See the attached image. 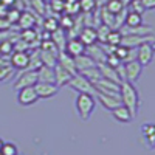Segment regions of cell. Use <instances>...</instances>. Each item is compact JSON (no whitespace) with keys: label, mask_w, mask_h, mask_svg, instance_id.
I'll list each match as a JSON object with an SVG mask.
<instances>
[{"label":"cell","mask_w":155,"mask_h":155,"mask_svg":"<svg viewBox=\"0 0 155 155\" xmlns=\"http://www.w3.org/2000/svg\"><path fill=\"white\" fill-rule=\"evenodd\" d=\"M81 74H82V76H85V78H87V79H88L90 82H92V84H95L96 81H99L101 78H102L96 65H95V67H90V68H87V70H82V71H81Z\"/></svg>","instance_id":"obj_28"},{"label":"cell","mask_w":155,"mask_h":155,"mask_svg":"<svg viewBox=\"0 0 155 155\" xmlns=\"http://www.w3.org/2000/svg\"><path fill=\"white\" fill-rule=\"evenodd\" d=\"M3 143H5V141H3L2 138H0V149H2V146H3Z\"/></svg>","instance_id":"obj_43"},{"label":"cell","mask_w":155,"mask_h":155,"mask_svg":"<svg viewBox=\"0 0 155 155\" xmlns=\"http://www.w3.org/2000/svg\"><path fill=\"white\" fill-rule=\"evenodd\" d=\"M53 71H54V84L61 88L62 85H68V82L71 81V78L74 76L73 73H70L67 68H64L61 64H56L53 67Z\"/></svg>","instance_id":"obj_12"},{"label":"cell","mask_w":155,"mask_h":155,"mask_svg":"<svg viewBox=\"0 0 155 155\" xmlns=\"http://www.w3.org/2000/svg\"><path fill=\"white\" fill-rule=\"evenodd\" d=\"M74 107H76V112L79 115V118L82 121H87V120H90V116L93 115V112L96 109V98L88 93H78V96L74 99Z\"/></svg>","instance_id":"obj_2"},{"label":"cell","mask_w":155,"mask_h":155,"mask_svg":"<svg viewBox=\"0 0 155 155\" xmlns=\"http://www.w3.org/2000/svg\"><path fill=\"white\" fill-rule=\"evenodd\" d=\"M129 6H130V11H135V12H138V14H141V16H143V12L146 11L143 6H141L140 0H134V2L129 5Z\"/></svg>","instance_id":"obj_37"},{"label":"cell","mask_w":155,"mask_h":155,"mask_svg":"<svg viewBox=\"0 0 155 155\" xmlns=\"http://www.w3.org/2000/svg\"><path fill=\"white\" fill-rule=\"evenodd\" d=\"M11 73H12V67L9 65V64H5V62L0 64V82L6 81L11 76Z\"/></svg>","instance_id":"obj_34"},{"label":"cell","mask_w":155,"mask_h":155,"mask_svg":"<svg viewBox=\"0 0 155 155\" xmlns=\"http://www.w3.org/2000/svg\"><path fill=\"white\" fill-rule=\"evenodd\" d=\"M85 54L90 56L96 64L99 62H106V58H107V53H106V50L104 47H102V44H93V45H90L85 48Z\"/></svg>","instance_id":"obj_14"},{"label":"cell","mask_w":155,"mask_h":155,"mask_svg":"<svg viewBox=\"0 0 155 155\" xmlns=\"http://www.w3.org/2000/svg\"><path fill=\"white\" fill-rule=\"evenodd\" d=\"M150 45H152V51H153V56H155V41H153V42H150Z\"/></svg>","instance_id":"obj_42"},{"label":"cell","mask_w":155,"mask_h":155,"mask_svg":"<svg viewBox=\"0 0 155 155\" xmlns=\"http://www.w3.org/2000/svg\"><path fill=\"white\" fill-rule=\"evenodd\" d=\"M101 20H102L104 25H107V27H110L113 30V27H115V16L112 14V12H109L106 8L101 9Z\"/></svg>","instance_id":"obj_31"},{"label":"cell","mask_w":155,"mask_h":155,"mask_svg":"<svg viewBox=\"0 0 155 155\" xmlns=\"http://www.w3.org/2000/svg\"><path fill=\"white\" fill-rule=\"evenodd\" d=\"M96 98L98 101L101 102V106L107 109V110H113L118 106H121V99H120V95H104V93H96Z\"/></svg>","instance_id":"obj_15"},{"label":"cell","mask_w":155,"mask_h":155,"mask_svg":"<svg viewBox=\"0 0 155 155\" xmlns=\"http://www.w3.org/2000/svg\"><path fill=\"white\" fill-rule=\"evenodd\" d=\"M81 8L84 11H92L95 8V0H81Z\"/></svg>","instance_id":"obj_38"},{"label":"cell","mask_w":155,"mask_h":155,"mask_svg":"<svg viewBox=\"0 0 155 155\" xmlns=\"http://www.w3.org/2000/svg\"><path fill=\"white\" fill-rule=\"evenodd\" d=\"M123 65H124V73H126V81L130 84L137 82L141 76V71H143V65L137 59L129 61V62L123 64Z\"/></svg>","instance_id":"obj_6"},{"label":"cell","mask_w":155,"mask_h":155,"mask_svg":"<svg viewBox=\"0 0 155 155\" xmlns=\"http://www.w3.org/2000/svg\"><path fill=\"white\" fill-rule=\"evenodd\" d=\"M68 85L76 90L78 93H88V95H96V88L95 85L90 82L85 76H82L81 73H76L73 78H71V81L68 82Z\"/></svg>","instance_id":"obj_3"},{"label":"cell","mask_w":155,"mask_h":155,"mask_svg":"<svg viewBox=\"0 0 155 155\" xmlns=\"http://www.w3.org/2000/svg\"><path fill=\"white\" fill-rule=\"evenodd\" d=\"M112 115H113V118H115L116 121H120V123H126V124L132 123V120H134V116H132L130 110H129L127 107H124L123 104H121V106H118L116 109H113V110H112Z\"/></svg>","instance_id":"obj_18"},{"label":"cell","mask_w":155,"mask_h":155,"mask_svg":"<svg viewBox=\"0 0 155 155\" xmlns=\"http://www.w3.org/2000/svg\"><path fill=\"white\" fill-rule=\"evenodd\" d=\"M17 22L20 23V27L23 30H30L33 25H34V17L30 14V12H23V14H20V17H19Z\"/></svg>","instance_id":"obj_30"},{"label":"cell","mask_w":155,"mask_h":155,"mask_svg":"<svg viewBox=\"0 0 155 155\" xmlns=\"http://www.w3.org/2000/svg\"><path fill=\"white\" fill-rule=\"evenodd\" d=\"M96 67H98V70H99V73H101L102 78H106V79H109V81H113V82L121 84V79H120L118 73H116V70L112 68L110 65H107L106 62H99V64H96Z\"/></svg>","instance_id":"obj_16"},{"label":"cell","mask_w":155,"mask_h":155,"mask_svg":"<svg viewBox=\"0 0 155 155\" xmlns=\"http://www.w3.org/2000/svg\"><path fill=\"white\" fill-rule=\"evenodd\" d=\"M121 39H123V34L120 30H110L107 39H106V44L104 45H110V47H118L121 45Z\"/></svg>","instance_id":"obj_27"},{"label":"cell","mask_w":155,"mask_h":155,"mask_svg":"<svg viewBox=\"0 0 155 155\" xmlns=\"http://www.w3.org/2000/svg\"><path fill=\"white\" fill-rule=\"evenodd\" d=\"M14 51V44L11 42H2L0 44V54L2 56H11Z\"/></svg>","instance_id":"obj_35"},{"label":"cell","mask_w":155,"mask_h":155,"mask_svg":"<svg viewBox=\"0 0 155 155\" xmlns=\"http://www.w3.org/2000/svg\"><path fill=\"white\" fill-rule=\"evenodd\" d=\"M141 132L146 140V143L150 149L155 147V124H144L141 127Z\"/></svg>","instance_id":"obj_24"},{"label":"cell","mask_w":155,"mask_h":155,"mask_svg":"<svg viewBox=\"0 0 155 155\" xmlns=\"http://www.w3.org/2000/svg\"><path fill=\"white\" fill-rule=\"evenodd\" d=\"M9 65L17 70H27L30 65V54L27 51H12L9 58Z\"/></svg>","instance_id":"obj_10"},{"label":"cell","mask_w":155,"mask_h":155,"mask_svg":"<svg viewBox=\"0 0 155 155\" xmlns=\"http://www.w3.org/2000/svg\"><path fill=\"white\" fill-rule=\"evenodd\" d=\"M121 34H137V36H149L152 34V27L149 25H140V27H134V28H129V27H123L121 30Z\"/></svg>","instance_id":"obj_22"},{"label":"cell","mask_w":155,"mask_h":155,"mask_svg":"<svg viewBox=\"0 0 155 155\" xmlns=\"http://www.w3.org/2000/svg\"><path fill=\"white\" fill-rule=\"evenodd\" d=\"M39 101V96L36 93L34 87H23L20 90H17V102L23 107L33 106Z\"/></svg>","instance_id":"obj_5"},{"label":"cell","mask_w":155,"mask_h":155,"mask_svg":"<svg viewBox=\"0 0 155 155\" xmlns=\"http://www.w3.org/2000/svg\"><path fill=\"white\" fill-rule=\"evenodd\" d=\"M17 155H20V153H17Z\"/></svg>","instance_id":"obj_44"},{"label":"cell","mask_w":155,"mask_h":155,"mask_svg":"<svg viewBox=\"0 0 155 155\" xmlns=\"http://www.w3.org/2000/svg\"><path fill=\"white\" fill-rule=\"evenodd\" d=\"M73 59H74V67H76L78 73H81L82 70H87L90 67H95L96 65V62L90 56H87L85 53L81 54V56H78V58H73Z\"/></svg>","instance_id":"obj_20"},{"label":"cell","mask_w":155,"mask_h":155,"mask_svg":"<svg viewBox=\"0 0 155 155\" xmlns=\"http://www.w3.org/2000/svg\"><path fill=\"white\" fill-rule=\"evenodd\" d=\"M140 3L144 9H149V11L155 9V0H140Z\"/></svg>","instance_id":"obj_39"},{"label":"cell","mask_w":155,"mask_h":155,"mask_svg":"<svg viewBox=\"0 0 155 155\" xmlns=\"http://www.w3.org/2000/svg\"><path fill=\"white\" fill-rule=\"evenodd\" d=\"M41 61H42V65L45 67H51L53 68L56 64H58V56H59V51L58 50H42L41 53Z\"/></svg>","instance_id":"obj_17"},{"label":"cell","mask_w":155,"mask_h":155,"mask_svg":"<svg viewBox=\"0 0 155 155\" xmlns=\"http://www.w3.org/2000/svg\"><path fill=\"white\" fill-rule=\"evenodd\" d=\"M44 27H45V30H48L50 33H53V31H56V30L59 28V22H58L56 19H53V17H50V19L45 20Z\"/></svg>","instance_id":"obj_36"},{"label":"cell","mask_w":155,"mask_h":155,"mask_svg":"<svg viewBox=\"0 0 155 155\" xmlns=\"http://www.w3.org/2000/svg\"><path fill=\"white\" fill-rule=\"evenodd\" d=\"M135 50H137V56H135V59H137L143 67L149 65V64L152 62V58H153V51H152V45H150V42H146V44H143V45H140V47L135 48Z\"/></svg>","instance_id":"obj_11"},{"label":"cell","mask_w":155,"mask_h":155,"mask_svg":"<svg viewBox=\"0 0 155 155\" xmlns=\"http://www.w3.org/2000/svg\"><path fill=\"white\" fill-rule=\"evenodd\" d=\"M134 2V0H121V3L124 5V6H129V5H130Z\"/></svg>","instance_id":"obj_41"},{"label":"cell","mask_w":155,"mask_h":155,"mask_svg":"<svg viewBox=\"0 0 155 155\" xmlns=\"http://www.w3.org/2000/svg\"><path fill=\"white\" fill-rule=\"evenodd\" d=\"M34 90L39 96V99H48V98H53L58 95L59 92V87L54 82H36Z\"/></svg>","instance_id":"obj_4"},{"label":"cell","mask_w":155,"mask_h":155,"mask_svg":"<svg viewBox=\"0 0 155 155\" xmlns=\"http://www.w3.org/2000/svg\"><path fill=\"white\" fill-rule=\"evenodd\" d=\"M104 8L115 16V14H118V12H121L126 6L121 3V0H109V2L106 3V6H104Z\"/></svg>","instance_id":"obj_29"},{"label":"cell","mask_w":155,"mask_h":155,"mask_svg":"<svg viewBox=\"0 0 155 155\" xmlns=\"http://www.w3.org/2000/svg\"><path fill=\"white\" fill-rule=\"evenodd\" d=\"M96 93H104V95H120V84L109 81L106 78H101L99 81H96L95 84Z\"/></svg>","instance_id":"obj_7"},{"label":"cell","mask_w":155,"mask_h":155,"mask_svg":"<svg viewBox=\"0 0 155 155\" xmlns=\"http://www.w3.org/2000/svg\"><path fill=\"white\" fill-rule=\"evenodd\" d=\"M79 41L85 45V47H90L98 42V34H96V30L92 28V27H85L81 34H79Z\"/></svg>","instance_id":"obj_19"},{"label":"cell","mask_w":155,"mask_h":155,"mask_svg":"<svg viewBox=\"0 0 155 155\" xmlns=\"http://www.w3.org/2000/svg\"><path fill=\"white\" fill-rule=\"evenodd\" d=\"M58 64H61L64 68H67V70H68L70 73H73V74L78 73V70H76V67H74V59H73L71 56H68L65 51H59Z\"/></svg>","instance_id":"obj_21"},{"label":"cell","mask_w":155,"mask_h":155,"mask_svg":"<svg viewBox=\"0 0 155 155\" xmlns=\"http://www.w3.org/2000/svg\"><path fill=\"white\" fill-rule=\"evenodd\" d=\"M37 82H54V71L51 67H39L37 70Z\"/></svg>","instance_id":"obj_23"},{"label":"cell","mask_w":155,"mask_h":155,"mask_svg":"<svg viewBox=\"0 0 155 155\" xmlns=\"http://www.w3.org/2000/svg\"><path fill=\"white\" fill-rule=\"evenodd\" d=\"M85 45L79 41V39H70V41H67L65 44V48H64V51L71 56V58H78V56H81L85 53Z\"/></svg>","instance_id":"obj_13"},{"label":"cell","mask_w":155,"mask_h":155,"mask_svg":"<svg viewBox=\"0 0 155 155\" xmlns=\"http://www.w3.org/2000/svg\"><path fill=\"white\" fill-rule=\"evenodd\" d=\"M110 30H112V28L107 27V25H104V23H101L99 27L96 28V34H98V41H99V44H106V39H107Z\"/></svg>","instance_id":"obj_32"},{"label":"cell","mask_w":155,"mask_h":155,"mask_svg":"<svg viewBox=\"0 0 155 155\" xmlns=\"http://www.w3.org/2000/svg\"><path fill=\"white\" fill-rule=\"evenodd\" d=\"M120 99H121V104L130 110L132 116L135 118L138 113V104H140L138 90L135 88V85L127 81L121 82L120 84Z\"/></svg>","instance_id":"obj_1"},{"label":"cell","mask_w":155,"mask_h":155,"mask_svg":"<svg viewBox=\"0 0 155 155\" xmlns=\"http://www.w3.org/2000/svg\"><path fill=\"white\" fill-rule=\"evenodd\" d=\"M37 82V71L36 70H25L14 82V88L20 90L23 87H33Z\"/></svg>","instance_id":"obj_9"},{"label":"cell","mask_w":155,"mask_h":155,"mask_svg":"<svg viewBox=\"0 0 155 155\" xmlns=\"http://www.w3.org/2000/svg\"><path fill=\"white\" fill-rule=\"evenodd\" d=\"M22 37H23L25 42H31L33 39L36 37V34H34V31H31V28H30V30H25V31H23Z\"/></svg>","instance_id":"obj_40"},{"label":"cell","mask_w":155,"mask_h":155,"mask_svg":"<svg viewBox=\"0 0 155 155\" xmlns=\"http://www.w3.org/2000/svg\"><path fill=\"white\" fill-rule=\"evenodd\" d=\"M124 23H126V27H129V28L140 27V25H143V16L138 14V12H135V11H127Z\"/></svg>","instance_id":"obj_25"},{"label":"cell","mask_w":155,"mask_h":155,"mask_svg":"<svg viewBox=\"0 0 155 155\" xmlns=\"http://www.w3.org/2000/svg\"><path fill=\"white\" fill-rule=\"evenodd\" d=\"M51 41H53V44L56 45V48H58L59 51H64L67 41H65V34H64V33H62L59 28H58L56 31L51 33Z\"/></svg>","instance_id":"obj_26"},{"label":"cell","mask_w":155,"mask_h":155,"mask_svg":"<svg viewBox=\"0 0 155 155\" xmlns=\"http://www.w3.org/2000/svg\"><path fill=\"white\" fill-rule=\"evenodd\" d=\"M153 37L152 34L149 36H137V34H123L121 39V45L127 48H138L140 45H143L146 42H152Z\"/></svg>","instance_id":"obj_8"},{"label":"cell","mask_w":155,"mask_h":155,"mask_svg":"<svg viewBox=\"0 0 155 155\" xmlns=\"http://www.w3.org/2000/svg\"><path fill=\"white\" fill-rule=\"evenodd\" d=\"M0 155H2V153H0Z\"/></svg>","instance_id":"obj_45"},{"label":"cell","mask_w":155,"mask_h":155,"mask_svg":"<svg viewBox=\"0 0 155 155\" xmlns=\"http://www.w3.org/2000/svg\"><path fill=\"white\" fill-rule=\"evenodd\" d=\"M0 153L2 155H17L19 153V149H17V146L14 144V143H3V146H2V149H0Z\"/></svg>","instance_id":"obj_33"}]
</instances>
